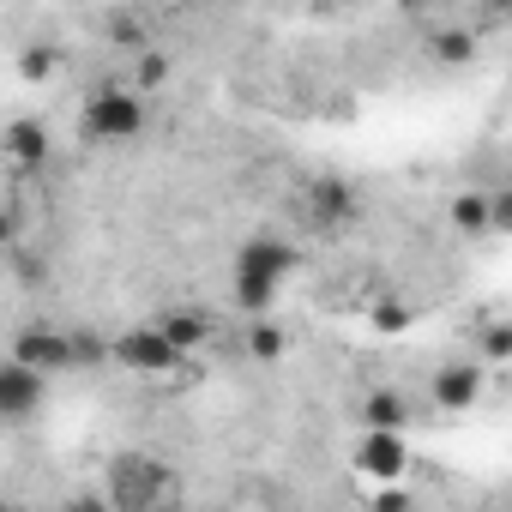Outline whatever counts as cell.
I'll return each instance as SVG.
<instances>
[{
  "instance_id": "4",
  "label": "cell",
  "mask_w": 512,
  "mask_h": 512,
  "mask_svg": "<svg viewBox=\"0 0 512 512\" xmlns=\"http://www.w3.org/2000/svg\"><path fill=\"white\" fill-rule=\"evenodd\" d=\"M350 470L368 488H398L410 476V440L392 434V428H362L356 446H350Z\"/></svg>"
},
{
  "instance_id": "3",
  "label": "cell",
  "mask_w": 512,
  "mask_h": 512,
  "mask_svg": "<svg viewBox=\"0 0 512 512\" xmlns=\"http://www.w3.org/2000/svg\"><path fill=\"white\" fill-rule=\"evenodd\" d=\"M79 127L97 145H127V139L145 133V97L133 85H97L79 109Z\"/></svg>"
},
{
  "instance_id": "9",
  "label": "cell",
  "mask_w": 512,
  "mask_h": 512,
  "mask_svg": "<svg viewBox=\"0 0 512 512\" xmlns=\"http://www.w3.org/2000/svg\"><path fill=\"white\" fill-rule=\"evenodd\" d=\"M0 145H7V157H13V163L37 169V163L49 157V127H43V121H13L7 133H0Z\"/></svg>"
},
{
  "instance_id": "19",
  "label": "cell",
  "mask_w": 512,
  "mask_h": 512,
  "mask_svg": "<svg viewBox=\"0 0 512 512\" xmlns=\"http://www.w3.org/2000/svg\"><path fill=\"white\" fill-rule=\"evenodd\" d=\"M151 512H169V506H151Z\"/></svg>"
},
{
  "instance_id": "15",
  "label": "cell",
  "mask_w": 512,
  "mask_h": 512,
  "mask_svg": "<svg viewBox=\"0 0 512 512\" xmlns=\"http://www.w3.org/2000/svg\"><path fill=\"white\" fill-rule=\"evenodd\" d=\"M374 326H380V332H398V326H410V314H404V308H380Z\"/></svg>"
},
{
  "instance_id": "16",
  "label": "cell",
  "mask_w": 512,
  "mask_h": 512,
  "mask_svg": "<svg viewBox=\"0 0 512 512\" xmlns=\"http://www.w3.org/2000/svg\"><path fill=\"white\" fill-rule=\"evenodd\" d=\"M13 241V211H0V247Z\"/></svg>"
},
{
  "instance_id": "7",
  "label": "cell",
  "mask_w": 512,
  "mask_h": 512,
  "mask_svg": "<svg viewBox=\"0 0 512 512\" xmlns=\"http://www.w3.org/2000/svg\"><path fill=\"white\" fill-rule=\"evenodd\" d=\"M37 404H43V374L19 368L7 356L0 362V422H25V416H37Z\"/></svg>"
},
{
  "instance_id": "12",
  "label": "cell",
  "mask_w": 512,
  "mask_h": 512,
  "mask_svg": "<svg viewBox=\"0 0 512 512\" xmlns=\"http://www.w3.org/2000/svg\"><path fill=\"white\" fill-rule=\"evenodd\" d=\"M247 338H253V356H278V350H284L278 326H266V320H253V332H247Z\"/></svg>"
},
{
  "instance_id": "5",
  "label": "cell",
  "mask_w": 512,
  "mask_h": 512,
  "mask_svg": "<svg viewBox=\"0 0 512 512\" xmlns=\"http://www.w3.org/2000/svg\"><path fill=\"white\" fill-rule=\"evenodd\" d=\"M109 356H115L121 368H133V374H175V368H181L175 344H169L157 326H133V332H121V338L109 344Z\"/></svg>"
},
{
  "instance_id": "2",
  "label": "cell",
  "mask_w": 512,
  "mask_h": 512,
  "mask_svg": "<svg viewBox=\"0 0 512 512\" xmlns=\"http://www.w3.org/2000/svg\"><path fill=\"white\" fill-rule=\"evenodd\" d=\"M169 482H175V470L163 458H151V452H115L109 470H103V506L109 512H151V506H163Z\"/></svg>"
},
{
  "instance_id": "8",
  "label": "cell",
  "mask_w": 512,
  "mask_h": 512,
  "mask_svg": "<svg viewBox=\"0 0 512 512\" xmlns=\"http://www.w3.org/2000/svg\"><path fill=\"white\" fill-rule=\"evenodd\" d=\"M476 398H482V368L452 362V368L434 374V404H440V410H470Z\"/></svg>"
},
{
  "instance_id": "18",
  "label": "cell",
  "mask_w": 512,
  "mask_h": 512,
  "mask_svg": "<svg viewBox=\"0 0 512 512\" xmlns=\"http://www.w3.org/2000/svg\"><path fill=\"white\" fill-rule=\"evenodd\" d=\"M0 512H19V506H7V500H0Z\"/></svg>"
},
{
  "instance_id": "13",
  "label": "cell",
  "mask_w": 512,
  "mask_h": 512,
  "mask_svg": "<svg viewBox=\"0 0 512 512\" xmlns=\"http://www.w3.org/2000/svg\"><path fill=\"white\" fill-rule=\"evenodd\" d=\"M452 217H458V223H470V229H476V223H482V217H488V211H482V199H476V193H464V199H458V205H452Z\"/></svg>"
},
{
  "instance_id": "17",
  "label": "cell",
  "mask_w": 512,
  "mask_h": 512,
  "mask_svg": "<svg viewBox=\"0 0 512 512\" xmlns=\"http://www.w3.org/2000/svg\"><path fill=\"white\" fill-rule=\"evenodd\" d=\"M67 512H109L103 500H85V506H67Z\"/></svg>"
},
{
  "instance_id": "20",
  "label": "cell",
  "mask_w": 512,
  "mask_h": 512,
  "mask_svg": "<svg viewBox=\"0 0 512 512\" xmlns=\"http://www.w3.org/2000/svg\"><path fill=\"white\" fill-rule=\"evenodd\" d=\"M0 428H7V422H0Z\"/></svg>"
},
{
  "instance_id": "10",
  "label": "cell",
  "mask_w": 512,
  "mask_h": 512,
  "mask_svg": "<svg viewBox=\"0 0 512 512\" xmlns=\"http://www.w3.org/2000/svg\"><path fill=\"white\" fill-rule=\"evenodd\" d=\"M350 187L344 181H314L308 187V223H320V229H332V223H344L350 217Z\"/></svg>"
},
{
  "instance_id": "6",
  "label": "cell",
  "mask_w": 512,
  "mask_h": 512,
  "mask_svg": "<svg viewBox=\"0 0 512 512\" xmlns=\"http://www.w3.org/2000/svg\"><path fill=\"white\" fill-rule=\"evenodd\" d=\"M13 362L49 380L55 368H67V362H73V344H67V332H55V326H25V332L13 338Z\"/></svg>"
},
{
  "instance_id": "14",
  "label": "cell",
  "mask_w": 512,
  "mask_h": 512,
  "mask_svg": "<svg viewBox=\"0 0 512 512\" xmlns=\"http://www.w3.org/2000/svg\"><path fill=\"white\" fill-rule=\"evenodd\" d=\"M49 67H55V55H49V49H37V55H25V61H19V73H25V79H43Z\"/></svg>"
},
{
  "instance_id": "1",
  "label": "cell",
  "mask_w": 512,
  "mask_h": 512,
  "mask_svg": "<svg viewBox=\"0 0 512 512\" xmlns=\"http://www.w3.org/2000/svg\"><path fill=\"white\" fill-rule=\"evenodd\" d=\"M290 272H296V247H290V241H278V235H247V241L235 247V260H229L235 308H241L247 320H266L272 302H278V290L290 284Z\"/></svg>"
},
{
  "instance_id": "11",
  "label": "cell",
  "mask_w": 512,
  "mask_h": 512,
  "mask_svg": "<svg viewBox=\"0 0 512 512\" xmlns=\"http://www.w3.org/2000/svg\"><path fill=\"white\" fill-rule=\"evenodd\" d=\"M157 332L175 344V356H187V350H199V344H205V332H211V326H205V314H187V308H181V314H163V320H157Z\"/></svg>"
}]
</instances>
